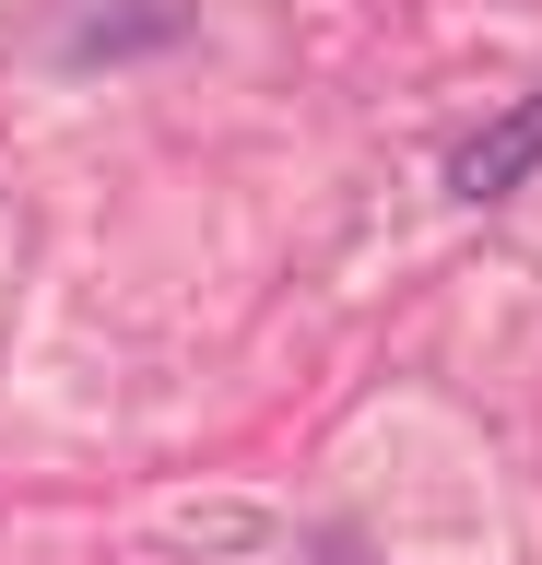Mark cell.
I'll use <instances>...</instances> for the list:
<instances>
[{"instance_id":"6da1fadb","label":"cell","mask_w":542,"mask_h":565,"mask_svg":"<svg viewBox=\"0 0 542 565\" xmlns=\"http://www.w3.org/2000/svg\"><path fill=\"white\" fill-rule=\"evenodd\" d=\"M531 166H542V95H531V106H507L496 130H471L448 177H460V201H507V189H519Z\"/></svg>"}]
</instances>
